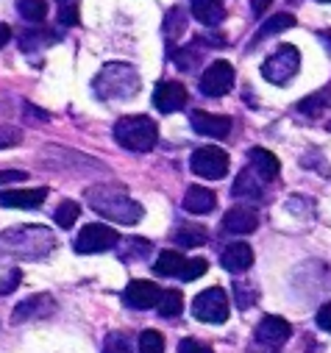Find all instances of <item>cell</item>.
Listing matches in <instances>:
<instances>
[{"label": "cell", "instance_id": "1", "mask_svg": "<svg viewBox=\"0 0 331 353\" xmlns=\"http://www.w3.org/2000/svg\"><path fill=\"white\" fill-rule=\"evenodd\" d=\"M87 201H90V206L98 214H103L112 223L134 225V223L142 220V206L137 201H131L123 190H114V187H92L87 192Z\"/></svg>", "mask_w": 331, "mask_h": 353}, {"label": "cell", "instance_id": "2", "mask_svg": "<svg viewBox=\"0 0 331 353\" xmlns=\"http://www.w3.org/2000/svg\"><path fill=\"white\" fill-rule=\"evenodd\" d=\"M137 90H139V75L131 64H123V61L106 64L95 78V92L103 101H126V98H134Z\"/></svg>", "mask_w": 331, "mask_h": 353}, {"label": "cell", "instance_id": "3", "mask_svg": "<svg viewBox=\"0 0 331 353\" xmlns=\"http://www.w3.org/2000/svg\"><path fill=\"white\" fill-rule=\"evenodd\" d=\"M114 139L134 153H148L153 150L156 139H159V128L150 117L145 114H134V117H120L114 123Z\"/></svg>", "mask_w": 331, "mask_h": 353}, {"label": "cell", "instance_id": "4", "mask_svg": "<svg viewBox=\"0 0 331 353\" xmlns=\"http://www.w3.org/2000/svg\"><path fill=\"white\" fill-rule=\"evenodd\" d=\"M301 67V53L295 45H281L273 56L265 59L262 64V75L270 81V83H287Z\"/></svg>", "mask_w": 331, "mask_h": 353}, {"label": "cell", "instance_id": "5", "mask_svg": "<svg viewBox=\"0 0 331 353\" xmlns=\"http://www.w3.org/2000/svg\"><path fill=\"white\" fill-rule=\"evenodd\" d=\"M190 167L195 175L201 179H209V181H217L228 172V153L217 145H206V148H198L190 159Z\"/></svg>", "mask_w": 331, "mask_h": 353}, {"label": "cell", "instance_id": "6", "mask_svg": "<svg viewBox=\"0 0 331 353\" xmlns=\"http://www.w3.org/2000/svg\"><path fill=\"white\" fill-rule=\"evenodd\" d=\"M192 314L201 323H225L228 320V295L220 287H209L203 290L195 301H192Z\"/></svg>", "mask_w": 331, "mask_h": 353}, {"label": "cell", "instance_id": "7", "mask_svg": "<svg viewBox=\"0 0 331 353\" xmlns=\"http://www.w3.org/2000/svg\"><path fill=\"white\" fill-rule=\"evenodd\" d=\"M117 242H120V234H117L112 225H106V223H92V225H87L84 231L78 234L75 250H78V253H103V250L117 248Z\"/></svg>", "mask_w": 331, "mask_h": 353}, {"label": "cell", "instance_id": "8", "mask_svg": "<svg viewBox=\"0 0 331 353\" xmlns=\"http://www.w3.org/2000/svg\"><path fill=\"white\" fill-rule=\"evenodd\" d=\"M234 86V67L228 61H214L201 75V92L206 98H223Z\"/></svg>", "mask_w": 331, "mask_h": 353}, {"label": "cell", "instance_id": "9", "mask_svg": "<svg viewBox=\"0 0 331 353\" xmlns=\"http://www.w3.org/2000/svg\"><path fill=\"white\" fill-rule=\"evenodd\" d=\"M153 106L164 114H173L179 109L187 106V90H184V83L179 81H161L156 83V90H153Z\"/></svg>", "mask_w": 331, "mask_h": 353}, {"label": "cell", "instance_id": "10", "mask_svg": "<svg viewBox=\"0 0 331 353\" xmlns=\"http://www.w3.org/2000/svg\"><path fill=\"white\" fill-rule=\"evenodd\" d=\"M292 334V325L284 320V317H276V314H268L262 317V323L257 325V342H262L265 347H281Z\"/></svg>", "mask_w": 331, "mask_h": 353}, {"label": "cell", "instance_id": "11", "mask_svg": "<svg viewBox=\"0 0 331 353\" xmlns=\"http://www.w3.org/2000/svg\"><path fill=\"white\" fill-rule=\"evenodd\" d=\"M190 123L195 128V134L201 137H212V139H225L231 134V120L220 117V114H209V112H192Z\"/></svg>", "mask_w": 331, "mask_h": 353}, {"label": "cell", "instance_id": "12", "mask_svg": "<svg viewBox=\"0 0 331 353\" xmlns=\"http://www.w3.org/2000/svg\"><path fill=\"white\" fill-rule=\"evenodd\" d=\"M159 295H161V290L153 281H131L123 292V301L131 309H153L159 303Z\"/></svg>", "mask_w": 331, "mask_h": 353}, {"label": "cell", "instance_id": "13", "mask_svg": "<svg viewBox=\"0 0 331 353\" xmlns=\"http://www.w3.org/2000/svg\"><path fill=\"white\" fill-rule=\"evenodd\" d=\"M257 225H259V214L251 206H234L223 217V228L228 234H251L257 231Z\"/></svg>", "mask_w": 331, "mask_h": 353}, {"label": "cell", "instance_id": "14", "mask_svg": "<svg viewBox=\"0 0 331 353\" xmlns=\"http://www.w3.org/2000/svg\"><path fill=\"white\" fill-rule=\"evenodd\" d=\"M45 198H48L45 187H37V190H6V192H0V206H6V209H39Z\"/></svg>", "mask_w": 331, "mask_h": 353}, {"label": "cell", "instance_id": "15", "mask_svg": "<svg viewBox=\"0 0 331 353\" xmlns=\"http://www.w3.org/2000/svg\"><path fill=\"white\" fill-rule=\"evenodd\" d=\"M220 264H223L228 273H245V270L254 264V250H251V245H245V242L228 245V248L223 250V256H220Z\"/></svg>", "mask_w": 331, "mask_h": 353}, {"label": "cell", "instance_id": "16", "mask_svg": "<svg viewBox=\"0 0 331 353\" xmlns=\"http://www.w3.org/2000/svg\"><path fill=\"white\" fill-rule=\"evenodd\" d=\"M231 192H234V198L259 201V198H262V192H265V187H262V179H259V175H257L251 167H248V170H242V172L237 175V181H234Z\"/></svg>", "mask_w": 331, "mask_h": 353}, {"label": "cell", "instance_id": "17", "mask_svg": "<svg viewBox=\"0 0 331 353\" xmlns=\"http://www.w3.org/2000/svg\"><path fill=\"white\" fill-rule=\"evenodd\" d=\"M251 170L259 175L262 181H273L276 175H279V170H281V161L270 153V150H265V148H251Z\"/></svg>", "mask_w": 331, "mask_h": 353}, {"label": "cell", "instance_id": "18", "mask_svg": "<svg viewBox=\"0 0 331 353\" xmlns=\"http://www.w3.org/2000/svg\"><path fill=\"white\" fill-rule=\"evenodd\" d=\"M190 9H192V14H195V20L203 23V26H209V28L220 26L223 17H225L223 0H190Z\"/></svg>", "mask_w": 331, "mask_h": 353}, {"label": "cell", "instance_id": "19", "mask_svg": "<svg viewBox=\"0 0 331 353\" xmlns=\"http://www.w3.org/2000/svg\"><path fill=\"white\" fill-rule=\"evenodd\" d=\"M214 206H217V198L206 187H190L187 195H184V209L190 214H209Z\"/></svg>", "mask_w": 331, "mask_h": 353}, {"label": "cell", "instance_id": "20", "mask_svg": "<svg viewBox=\"0 0 331 353\" xmlns=\"http://www.w3.org/2000/svg\"><path fill=\"white\" fill-rule=\"evenodd\" d=\"M53 306V301L48 298V295H34V298H28V301H23L17 309H14V323H23V320H31V317H45L48 314V309Z\"/></svg>", "mask_w": 331, "mask_h": 353}, {"label": "cell", "instance_id": "21", "mask_svg": "<svg viewBox=\"0 0 331 353\" xmlns=\"http://www.w3.org/2000/svg\"><path fill=\"white\" fill-rule=\"evenodd\" d=\"M156 309H159V314H161L164 320L179 317L181 309H184V298H181V292H179V290H161Z\"/></svg>", "mask_w": 331, "mask_h": 353}, {"label": "cell", "instance_id": "22", "mask_svg": "<svg viewBox=\"0 0 331 353\" xmlns=\"http://www.w3.org/2000/svg\"><path fill=\"white\" fill-rule=\"evenodd\" d=\"M184 261H187V259H184L179 250H161L159 259H156V264H153V270H156L159 276H179L181 268H184Z\"/></svg>", "mask_w": 331, "mask_h": 353}, {"label": "cell", "instance_id": "23", "mask_svg": "<svg viewBox=\"0 0 331 353\" xmlns=\"http://www.w3.org/2000/svg\"><path fill=\"white\" fill-rule=\"evenodd\" d=\"M328 103H331V92H328V90H320V92L303 98V101L298 103V112L306 114V117H320L323 112H328Z\"/></svg>", "mask_w": 331, "mask_h": 353}, {"label": "cell", "instance_id": "24", "mask_svg": "<svg viewBox=\"0 0 331 353\" xmlns=\"http://www.w3.org/2000/svg\"><path fill=\"white\" fill-rule=\"evenodd\" d=\"M17 14L28 23H42L48 17V0H17Z\"/></svg>", "mask_w": 331, "mask_h": 353}, {"label": "cell", "instance_id": "25", "mask_svg": "<svg viewBox=\"0 0 331 353\" xmlns=\"http://www.w3.org/2000/svg\"><path fill=\"white\" fill-rule=\"evenodd\" d=\"M295 26V17L292 14H276V17H270L259 31H257V37H254V45L259 42V39H265V37H273V34H279V31H287V28H292Z\"/></svg>", "mask_w": 331, "mask_h": 353}, {"label": "cell", "instance_id": "26", "mask_svg": "<svg viewBox=\"0 0 331 353\" xmlns=\"http://www.w3.org/2000/svg\"><path fill=\"white\" fill-rule=\"evenodd\" d=\"M184 28H187V14L179 6L170 9L168 17H164V37H168V39H179L184 34Z\"/></svg>", "mask_w": 331, "mask_h": 353}, {"label": "cell", "instance_id": "27", "mask_svg": "<svg viewBox=\"0 0 331 353\" xmlns=\"http://www.w3.org/2000/svg\"><path fill=\"white\" fill-rule=\"evenodd\" d=\"M139 353H164V336L153 328L139 334Z\"/></svg>", "mask_w": 331, "mask_h": 353}, {"label": "cell", "instance_id": "28", "mask_svg": "<svg viewBox=\"0 0 331 353\" xmlns=\"http://www.w3.org/2000/svg\"><path fill=\"white\" fill-rule=\"evenodd\" d=\"M103 353H134V345H131L128 334L114 331V334L106 336V342H103Z\"/></svg>", "mask_w": 331, "mask_h": 353}, {"label": "cell", "instance_id": "29", "mask_svg": "<svg viewBox=\"0 0 331 353\" xmlns=\"http://www.w3.org/2000/svg\"><path fill=\"white\" fill-rule=\"evenodd\" d=\"M206 270H209V261H206V259H187V261H184V268H181V273H179V279H184V281H195V279L206 276Z\"/></svg>", "mask_w": 331, "mask_h": 353}, {"label": "cell", "instance_id": "30", "mask_svg": "<svg viewBox=\"0 0 331 353\" xmlns=\"http://www.w3.org/2000/svg\"><path fill=\"white\" fill-rule=\"evenodd\" d=\"M78 214H81V206H78V203H72V201H64V203L56 209L53 220H56L61 228H70V225L78 220Z\"/></svg>", "mask_w": 331, "mask_h": 353}, {"label": "cell", "instance_id": "31", "mask_svg": "<svg viewBox=\"0 0 331 353\" xmlns=\"http://www.w3.org/2000/svg\"><path fill=\"white\" fill-rule=\"evenodd\" d=\"M176 242H179L181 248H198V245L206 242V231H203V228H181V231L176 234Z\"/></svg>", "mask_w": 331, "mask_h": 353}, {"label": "cell", "instance_id": "32", "mask_svg": "<svg viewBox=\"0 0 331 353\" xmlns=\"http://www.w3.org/2000/svg\"><path fill=\"white\" fill-rule=\"evenodd\" d=\"M23 142V131L14 125H0V150L3 148H14Z\"/></svg>", "mask_w": 331, "mask_h": 353}, {"label": "cell", "instance_id": "33", "mask_svg": "<svg viewBox=\"0 0 331 353\" xmlns=\"http://www.w3.org/2000/svg\"><path fill=\"white\" fill-rule=\"evenodd\" d=\"M234 295H237V306L239 309H248V306H251L254 301H257V292H254V287L251 284H234Z\"/></svg>", "mask_w": 331, "mask_h": 353}, {"label": "cell", "instance_id": "34", "mask_svg": "<svg viewBox=\"0 0 331 353\" xmlns=\"http://www.w3.org/2000/svg\"><path fill=\"white\" fill-rule=\"evenodd\" d=\"M20 279H23V270H20V268H12L3 279H0V295L14 292V290H17V284H20Z\"/></svg>", "mask_w": 331, "mask_h": 353}, {"label": "cell", "instance_id": "35", "mask_svg": "<svg viewBox=\"0 0 331 353\" xmlns=\"http://www.w3.org/2000/svg\"><path fill=\"white\" fill-rule=\"evenodd\" d=\"M173 59L179 61V67H181V70H192V67L198 64V59H201V56H198V50H195V48H187V50H176V53H173Z\"/></svg>", "mask_w": 331, "mask_h": 353}, {"label": "cell", "instance_id": "36", "mask_svg": "<svg viewBox=\"0 0 331 353\" xmlns=\"http://www.w3.org/2000/svg\"><path fill=\"white\" fill-rule=\"evenodd\" d=\"M179 353H212V347L203 345V342H198V339H181Z\"/></svg>", "mask_w": 331, "mask_h": 353}, {"label": "cell", "instance_id": "37", "mask_svg": "<svg viewBox=\"0 0 331 353\" xmlns=\"http://www.w3.org/2000/svg\"><path fill=\"white\" fill-rule=\"evenodd\" d=\"M59 23H61V26H78V9H75V6H67V3H61V14H59Z\"/></svg>", "mask_w": 331, "mask_h": 353}, {"label": "cell", "instance_id": "38", "mask_svg": "<svg viewBox=\"0 0 331 353\" xmlns=\"http://www.w3.org/2000/svg\"><path fill=\"white\" fill-rule=\"evenodd\" d=\"M317 325H320L323 331H328V334H331V301L320 306V312H317Z\"/></svg>", "mask_w": 331, "mask_h": 353}, {"label": "cell", "instance_id": "39", "mask_svg": "<svg viewBox=\"0 0 331 353\" xmlns=\"http://www.w3.org/2000/svg\"><path fill=\"white\" fill-rule=\"evenodd\" d=\"M23 179H28V175L20 172V170H3L0 172V184H14V181H23Z\"/></svg>", "mask_w": 331, "mask_h": 353}, {"label": "cell", "instance_id": "40", "mask_svg": "<svg viewBox=\"0 0 331 353\" xmlns=\"http://www.w3.org/2000/svg\"><path fill=\"white\" fill-rule=\"evenodd\" d=\"M270 3H273V0H251V12H254L257 17H262V14L270 9Z\"/></svg>", "mask_w": 331, "mask_h": 353}, {"label": "cell", "instance_id": "41", "mask_svg": "<svg viewBox=\"0 0 331 353\" xmlns=\"http://www.w3.org/2000/svg\"><path fill=\"white\" fill-rule=\"evenodd\" d=\"M9 39H12V28L9 26H0V48H3Z\"/></svg>", "mask_w": 331, "mask_h": 353}, {"label": "cell", "instance_id": "42", "mask_svg": "<svg viewBox=\"0 0 331 353\" xmlns=\"http://www.w3.org/2000/svg\"><path fill=\"white\" fill-rule=\"evenodd\" d=\"M320 3H331V0H320Z\"/></svg>", "mask_w": 331, "mask_h": 353}, {"label": "cell", "instance_id": "43", "mask_svg": "<svg viewBox=\"0 0 331 353\" xmlns=\"http://www.w3.org/2000/svg\"><path fill=\"white\" fill-rule=\"evenodd\" d=\"M59 3H70V0H59Z\"/></svg>", "mask_w": 331, "mask_h": 353}, {"label": "cell", "instance_id": "44", "mask_svg": "<svg viewBox=\"0 0 331 353\" xmlns=\"http://www.w3.org/2000/svg\"><path fill=\"white\" fill-rule=\"evenodd\" d=\"M328 131H331V123H328Z\"/></svg>", "mask_w": 331, "mask_h": 353}]
</instances>
